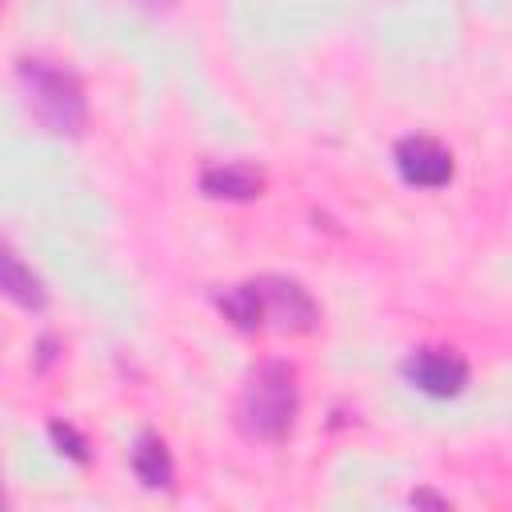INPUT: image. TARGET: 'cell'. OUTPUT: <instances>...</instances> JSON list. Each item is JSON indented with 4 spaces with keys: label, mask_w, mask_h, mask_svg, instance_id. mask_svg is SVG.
<instances>
[{
    "label": "cell",
    "mask_w": 512,
    "mask_h": 512,
    "mask_svg": "<svg viewBox=\"0 0 512 512\" xmlns=\"http://www.w3.org/2000/svg\"><path fill=\"white\" fill-rule=\"evenodd\" d=\"M16 76L24 88V100L32 108V116L60 136H76L88 120V100H84V84L80 76L48 56H20L16 60Z\"/></svg>",
    "instance_id": "cell-1"
},
{
    "label": "cell",
    "mask_w": 512,
    "mask_h": 512,
    "mask_svg": "<svg viewBox=\"0 0 512 512\" xmlns=\"http://www.w3.org/2000/svg\"><path fill=\"white\" fill-rule=\"evenodd\" d=\"M256 292H260V304H264V320H276V328L312 332L320 324V308H316L312 292L300 280H292V276H260Z\"/></svg>",
    "instance_id": "cell-3"
},
{
    "label": "cell",
    "mask_w": 512,
    "mask_h": 512,
    "mask_svg": "<svg viewBox=\"0 0 512 512\" xmlns=\"http://www.w3.org/2000/svg\"><path fill=\"white\" fill-rule=\"evenodd\" d=\"M132 472L140 476L144 488H156V492H160V488H172L176 468H172V456H168V448H164V440H160L156 432H140V436H136Z\"/></svg>",
    "instance_id": "cell-8"
},
{
    "label": "cell",
    "mask_w": 512,
    "mask_h": 512,
    "mask_svg": "<svg viewBox=\"0 0 512 512\" xmlns=\"http://www.w3.org/2000/svg\"><path fill=\"white\" fill-rule=\"evenodd\" d=\"M0 292L8 300H16L20 308H44L48 292H44V280L20 260V252L0 236Z\"/></svg>",
    "instance_id": "cell-6"
},
{
    "label": "cell",
    "mask_w": 512,
    "mask_h": 512,
    "mask_svg": "<svg viewBox=\"0 0 512 512\" xmlns=\"http://www.w3.org/2000/svg\"><path fill=\"white\" fill-rule=\"evenodd\" d=\"M200 188L220 200H252L264 188V172L252 164H212V168H204Z\"/></svg>",
    "instance_id": "cell-7"
},
{
    "label": "cell",
    "mask_w": 512,
    "mask_h": 512,
    "mask_svg": "<svg viewBox=\"0 0 512 512\" xmlns=\"http://www.w3.org/2000/svg\"><path fill=\"white\" fill-rule=\"evenodd\" d=\"M140 8H148V12H164V8H172L176 0H136Z\"/></svg>",
    "instance_id": "cell-11"
},
{
    "label": "cell",
    "mask_w": 512,
    "mask_h": 512,
    "mask_svg": "<svg viewBox=\"0 0 512 512\" xmlns=\"http://www.w3.org/2000/svg\"><path fill=\"white\" fill-rule=\"evenodd\" d=\"M404 376L428 396H456L468 384V364L444 348H420L404 360Z\"/></svg>",
    "instance_id": "cell-4"
},
{
    "label": "cell",
    "mask_w": 512,
    "mask_h": 512,
    "mask_svg": "<svg viewBox=\"0 0 512 512\" xmlns=\"http://www.w3.org/2000/svg\"><path fill=\"white\" fill-rule=\"evenodd\" d=\"M216 304L220 312L244 328V332H256L264 324V304H260V292H256V280H244V284H232L224 292H216Z\"/></svg>",
    "instance_id": "cell-9"
},
{
    "label": "cell",
    "mask_w": 512,
    "mask_h": 512,
    "mask_svg": "<svg viewBox=\"0 0 512 512\" xmlns=\"http://www.w3.org/2000/svg\"><path fill=\"white\" fill-rule=\"evenodd\" d=\"M0 504H4V492H0Z\"/></svg>",
    "instance_id": "cell-12"
},
{
    "label": "cell",
    "mask_w": 512,
    "mask_h": 512,
    "mask_svg": "<svg viewBox=\"0 0 512 512\" xmlns=\"http://www.w3.org/2000/svg\"><path fill=\"white\" fill-rule=\"evenodd\" d=\"M396 168L416 188H440L452 180V152L428 136H404L396 144Z\"/></svg>",
    "instance_id": "cell-5"
},
{
    "label": "cell",
    "mask_w": 512,
    "mask_h": 512,
    "mask_svg": "<svg viewBox=\"0 0 512 512\" xmlns=\"http://www.w3.org/2000/svg\"><path fill=\"white\" fill-rule=\"evenodd\" d=\"M48 436H52V444H56L64 456H72L76 464L88 460V440H84L68 420H52V424H48Z\"/></svg>",
    "instance_id": "cell-10"
},
{
    "label": "cell",
    "mask_w": 512,
    "mask_h": 512,
    "mask_svg": "<svg viewBox=\"0 0 512 512\" xmlns=\"http://www.w3.org/2000/svg\"><path fill=\"white\" fill-rule=\"evenodd\" d=\"M300 412V384L288 360H260L240 392V428L252 440H284L296 428Z\"/></svg>",
    "instance_id": "cell-2"
}]
</instances>
